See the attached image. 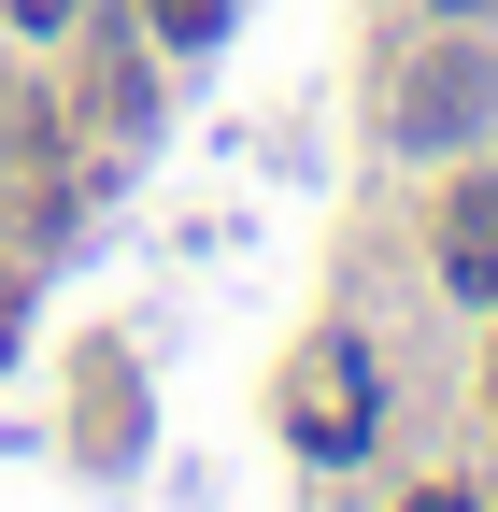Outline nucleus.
<instances>
[{"instance_id":"nucleus-3","label":"nucleus","mask_w":498,"mask_h":512,"mask_svg":"<svg viewBox=\"0 0 498 512\" xmlns=\"http://www.w3.org/2000/svg\"><path fill=\"white\" fill-rule=\"evenodd\" d=\"M442 285L456 299H498V171H470L442 200Z\"/></svg>"},{"instance_id":"nucleus-6","label":"nucleus","mask_w":498,"mask_h":512,"mask_svg":"<svg viewBox=\"0 0 498 512\" xmlns=\"http://www.w3.org/2000/svg\"><path fill=\"white\" fill-rule=\"evenodd\" d=\"M413 512H470V484H413Z\"/></svg>"},{"instance_id":"nucleus-5","label":"nucleus","mask_w":498,"mask_h":512,"mask_svg":"<svg viewBox=\"0 0 498 512\" xmlns=\"http://www.w3.org/2000/svg\"><path fill=\"white\" fill-rule=\"evenodd\" d=\"M72 15H86V0H15V29H29V43H57Z\"/></svg>"},{"instance_id":"nucleus-4","label":"nucleus","mask_w":498,"mask_h":512,"mask_svg":"<svg viewBox=\"0 0 498 512\" xmlns=\"http://www.w3.org/2000/svg\"><path fill=\"white\" fill-rule=\"evenodd\" d=\"M143 15H157V43H185V57H200V43L228 29V0H143Z\"/></svg>"},{"instance_id":"nucleus-8","label":"nucleus","mask_w":498,"mask_h":512,"mask_svg":"<svg viewBox=\"0 0 498 512\" xmlns=\"http://www.w3.org/2000/svg\"><path fill=\"white\" fill-rule=\"evenodd\" d=\"M484 384H498V370H484Z\"/></svg>"},{"instance_id":"nucleus-1","label":"nucleus","mask_w":498,"mask_h":512,"mask_svg":"<svg viewBox=\"0 0 498 512\" xmlns=\"http://www.w3.org/2000/svg\"><path fill=\"white\" fill-rule=\"evenodd\" d=\"M484 114H498V43H427L413 72H399V100H385L399 157H456Z\"/></svg>"},{"instance_id":"nucleus-7","label":"nucleus","mask_w":498,"mask_h":512,"mask_svg":"<svg viewBox=\"0 0 498 512\" xmlns=\"http://www.w3.org/2000/svg\"><path fill=\"white\" fill-rule=\"evenodd\" d=\"M427 15H498V0H427Z\"/></svg>"},{"instance_id":"nucleus-2","label":"nucleus","mask_w":498,"mask_h":512,"mask_svg":"<svg viewBox=\"0 0 498 512\" xmlns=\"http://www.w3.org/2000/svg\"><path fill=\"white\" fill-rule=\"evenodd\" d=\"M285 427L314 441V456H356V441H370V356L356 342H314V413L285 399Z\"/></svg>"}]
</instances>
